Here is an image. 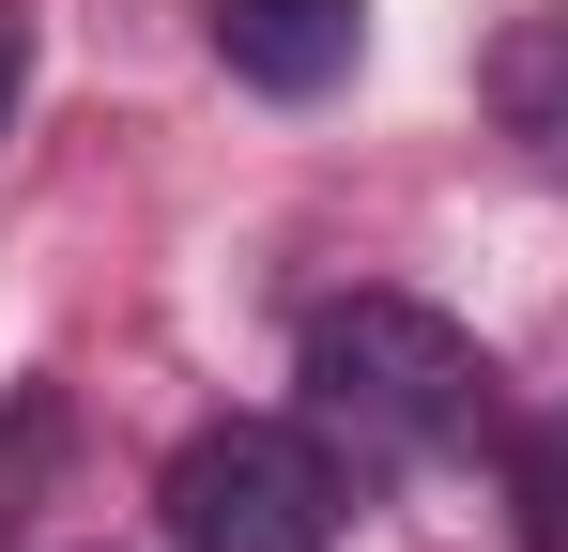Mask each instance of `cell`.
I'll return each instance as SVG.
<instances>
[{"label":"cell","instance_id":"cell-3","mask_svg":"<svg viewBox=\"0 0 568 552\" xmlns=\"http://www.w3.org/2000/svg\"><path fill=\"white\" fill-rule=\"evenodd\" d=\"M354 47H369V0H215V62L246 92H277V108L338 92Z\"/></svg>","mask_w":568,"mask_h":552},{"label":"cell","instance_id":"cell-4","mask_svg":"<svg viewBox=\"0 0 568 552\" xmlns=\"http://www.w3.org/2000/svg\"><path fill=\"white\" fill-rule=\"evenodd\" d=\"M491 123L523 139L538 184H568V16H523V31L491 47Z\"/></svg>","mask_w":568,"mask_h":552},{"label":"cell","instance_id":"cell-6","mask_svg":"<svg viewBox=\"0 0 568 552\" xmlns=\"http://www.w3.org/2000/svg\"><path fill=\"white\" fill-rule=\"evenodd\" d=\"M538 507H554V538H568V415L538 430Z\"/></svg>","mask_w":568,"mask_h":552},{"label":"cell","instance_id":"cell-1","mask_svg":"<svg viewBox=\"0 0 568 552\" xmlns=\"http://www.w3.org/2000/svg\"><path fill=\"white\" fill-rule=\"evenodd\" d=\"M307 430L323 446H354L369 476L399 460H462L491 430V354H476L446 307H415V292H338V307H307Z\"/></svg>","mask_w":568,"mask_h":552},{"label":"cell","instance_id":"cell-7","mask_svg":"<svg viewBox=\"0 0 568 552\" xmlns=\"http://www.w3.org/2000/svg\"><path fill=\"white\" fill-rule=\"evenodd\" d=\"M16 78H31V31L0 16V123H16Z\"/></svg>","mask_w":568,"mask_h":552},{"label":"cell","instance_id":"cell-5","mask_svg":"<svg viewBox=\"0 0 568 552\" xmlns=\"http://www.w3.org/2000/svg\"><path fill=\"white\" fill-rule=\"evenodd\" d=\"M47 446H62V399L31 384V399H16V430H0V552H16V522H31V476H47Z\"/></svg>","mask_w":568,"mask_h":552},{"label":"cell","instance_id":"cell-2","mask_svg":"<svg viewBox=\"0 0 568 552\" xmlns=\"http://www.w3.org/2000/svg\"><path fill=\"white\" fill-rule=\"evenodd\" d=\"M170 538L185 552H338V460L292 415H215L170 446Z\"/></svg>","mask_w":568,"mask_h":552}]
</instances>
